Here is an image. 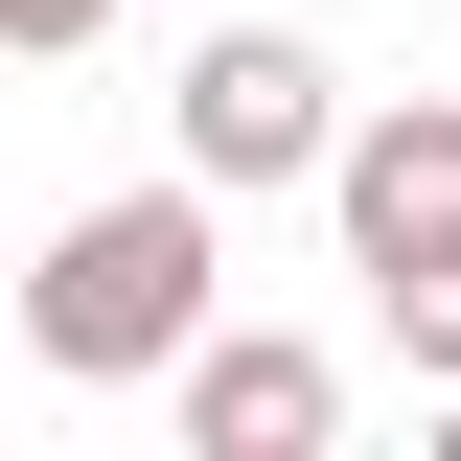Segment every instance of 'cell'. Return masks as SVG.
I'll return each mask as SVG.
<instances>
[{
    "instance_id": "cell-1",
    "label": "cell",
    "mask_w": 461,
    "mask_h": 461,
    "mask_svg": "<svg viewBox=\"0 0 461 461\" xmlns=\"http://www.w3.org/2000/svg\"><path fill=\"white\" fill-rule=\"evenodd\" d=\"M230 300V185H93V208L23 254V346H47L69 393H162L185 369V323Z\"/></svg>"
},
{
    "instance_id": "cell-2",
    "label": "cell",
    "mask_w": 461,
    "mask_h": 461,
    "mask_svg": "<svg viewBox=\"0 0 461 461\" xmlns=\"http://www.w3.org/2000/svg\"><path fill=\"white\" fill-rule=\"evenodd\" d=\"M323 139H346V69L300 47V23H208V47L162 69V162L230 185V208H254V185H323Z\"/></svg>"
},
{
    "instance_id": "cell-3",
    "label": "cell",
    "mask_w": 461,
    "mask_h": 461,
    "mask_svg": "<svg viewBox=\"0 0 461 461\" xmlns=\"http://www.w3.org/2000/svg\"><path fill=\"white\" fill-rule=\"evenodd\" d=\"M323 208H346V277H369V300L461 277V93H346Z\"/></svg>"
},
{
    "instance_id": "cell-4",
    "label": "cell",
    "mask_w": 461,
    "mask_h": 461,
    "mask_svg": "<svg viewBox=\"0 0 461 461\" xmlns=\"http://www.w3.org/2000/svg\"><path fill=\"white\" fill-rule=\"evenodd\" d=\"M162 415H185L208 461H323V438H346V369H323L300 323H230V300H208L185 369H162Z\"/></svg>"
},
{
    "instance_id": "cell-5",
    "label": "cell",
    "mask_w": 461,
    "mask_h": 461,
    "mask_svg": "<svg viewBox=\"0 0 461 461\" xmlns=\"http://www.w3.org/2000/svg\"><path fill=\"white\" fill-rule=\"evenodd\" d=\"M93 23H115V0H0V47H23V69H69Z\"/></svg>"
}]
</instances>
